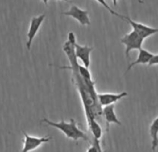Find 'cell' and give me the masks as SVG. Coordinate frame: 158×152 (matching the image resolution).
I'll list each match as a JSON object with an SVG mask.
<instances>
[{"label":"cell","mask_w":158,"mask_h":152,"mask_svg":"<svg viewBox=\"0 0 158 152\" xmlns=\"http://www.w3.org/2000/svg\"><path fill=\"white\" fill-rule=\"evenodd\" d=\"M61 1H64V2H70L69 0H61Z\"/></svg>","instance_id":"obj_18"},{"label":"cell","mask_w":158,"mask_h":152,"mask_svg":"<svg viewBox=\"0 0 158 152\" xmlns=\"http://www.w3.org/2000/svg\"><path fill=\"white\" fill-rule=\"evenodd\" d=\"M124 21L127 22L133 28V30L135 32H137L143 39H145L146 37H150V36H152L156 33H158V29L157 28H152V27H150V26H147L145 24H139V23H137V22H134L133 20H131L128 16H124L123 18Z\"/></svg>","instance_id":"obj_5"},{"label":"cell","mask_w":158,"mask_h":152,"mask_svg":"<svg viewBox=\"0 0 158 152\" xmlns=\"http://www.w3.org/2000/svg\"><path fill=\"white\" fill-rule=\"evenodd\" d=\"M96 1H97L98 3H100L101 5H102V6H103V7H104V8H105V9H106V10H107L109 12H111L113 15H115V16H117L118 18H120V19H122V20H123V18H124V15H120V14H118L117 12H115L114 10H112V9L109 7V5L107 4V2L105 1V0H96Z\"/></svg>","instance_id":"obj_13"},{"label":"cell","mask_w":158,"mask_h":152,"mask_svg":"<svg viewBox=\"0 0 158 152\" xmlns=\"http://www.w3.org/2000/svg\"><path fill=\"white\" fill-rule=\"evenodd\" d=\"M23 135H24L23 147L21 152H31L33 150L37 149L43 144L48 143L51 140L50 136L36 137V136H32V135L26 133L25 132H23Z\"/></svg>","instance_id":"obj_3"},{"label":"cell","mask_w":158,"mask_h":152,"mask_svg":"<svg viewBox=\"0 0 158 152\" xmlns=\"http://www.w3.org/2000/svg\"><path fill=\"white\" fill-rule=\"evenodd\" d=\"M150 135L152 137V149L155 150L158 146V117L152 122L150 126Z\"/></svg>","instance_id":"obj_11"},{"label":"cell","mask_w":158,"mask_h":152,"mask_svg":"<svg viewBox=\"0 0 158 152\" xmlns=\"http://www.w3.org/2000/svg\"><path fill=\"white\" fill-rule=\"evenodd\" d=\"M93 48L89 46H81L79 44L74 45V50H75V56L77 59L80 60L84 66L89 67L90 65V52L92 51Z\"/></svg>","instance_id":"obj_7"},{"label":"cell","mask_w":158,"mask_h":152,"mask_svg":"<svg viewBox=\"0 0 158 152\" xmlns=\"http://www.w3.org/2000/svg\"><path fill=\"white\" fill-rule=\"evenodd\" d=\"M113 4H114V6H116V5H117V0H113Z\"/></svg>","instance_id":"obj_17"},{"label":"cell","mask_w":158,"mask_h":152,"mask_svg":"<svg viewBox=\"0 0 158 152\" xmlns=\"http://www.w3.org/2000/svg\"><path fill=\"white\" fill-rule=\"evenodd\" d=\"M89 121V127L92 132V135L94 136V139H98L100 140L102 135V127L100 126V124L94 119V118H89L88 119Z\"/></svg>","instance_id":"obj_12"},{"label":"cell","mask_w":158,"mask_h":152,"mask_svg":"<svg viewBox=\"0 0 158 152\" xmlns=\"http://www.w3.org/2000/svg\"><path fill=\"white\" fill-rule=\"evenodd\" d=\"M155 64H158V54H155L152 59L151 60V62L148 63L149 66H152V65H155Z\"/></svg>","instance_id":"obj_15"},{"label":"cell","mask_w":158,"mask_h":152,"mask_svg":"<svg viewBox=\"0 0 158 152\" xmlns=\"http://www.w3.org/2000/svg\"><path fill=\"white\" fill-rule=\"evenodd\" d=\"M40 122L46 123L49 126L57 128L61 132H63L67 138L73 139L74 141H77L78 139H84L86 141H89L88 135L77 127L75 120L73 119H70V122H66L64 120H60V122H53L48 119H41Z\"/></svg>","instance_id":"obj_1"},{"label":"cell","mask_w":158,"mask_h":152,"mask_svg":"<svg viewBox=\"0 0 158 152\" xmlns=\"http://www.w3.org/2000/svg\"><path fill=\"white\" fill-rule=\"evenodd\" d=\"M143 38L134 30H132L130 33L125 35L121 38V43H123L126 46V56L127 58H129V52L132 50H140L143 43Z\"/></svg>","instance_id":"obj_2"},{"label":"cell","mask_w":158,"mask_h":152,"mask_svg":"<svg viewBox=\"0 0 158 152\" xmlns=\"http://www.w3.org/2000/svg\"><path fill=\"white\" fill-rule=\"evenodd\" d=\"M68 41H69L70 43L73 44V45H75V44H76V40H75V35H74L73 32H70V33L68 34Z\"/></svg>","instance_id":"obj_14"},{"label":"cell","mask_w":158,"mask_h":152,"mask_svg":"<svg viewBox=\"0 0 158 152\" xmlns=\"http://www.w3.org/2000/svg\"><path fill=\"white\" fill-rule=\"evenodd\" d=\"M102 113L104 116V119L107 122V130H108V126L110 123H115L117 125H121V121L117 119V116L114 112V105H110L107 106H104V108L102 109Z\"/></svg>","instance_id":"obj_10"},{"label":"cell","mask_w":158,"mask_h":152,"mask_svg":"<svg viewBox=\"0 0 158 152\" xmlns=\"http://www.w3.org/2000/svg\"><path fill=\"white\" fill-rule=\"evenodd\" d=\"M153 56H154V54H152L150 51H148V50H146L141 48L140 50H139V55H138L137 60L134 61L133 63H131L128 65V67L127 69V72H128L133 66H135L137 64H140V63L141 64H146V63H149Z\"/></svg>","instance_id":"obj_9"},{"label":"cell","mask_w":158,"mask_h":152,"mask_svg":"<svg viewBox=\"0 0 158 152\" xmlns=\"http://www.w3.org/2000/svg\"><path fill=\"white\" fill-rule=\"evenodd\" d=\"M63 14L75 19L76 21L79 22V24H82V25H89L90 24V20L89 17V11L79 9L77 6H74V5L72 6L70 8V10L68 11H65Z\"/></svg>","instance_id":"obj_6"},{"label":"cell","mask_w":158,"mask_h":152,"mask_svg":"<svg viewBox=\"0 0 158 152\" xmlns=\"http://www.w3.org/2000/svg\"><path fill=\"white\" fill-rule=\"evenodd\" d=\"M41 1H42L45 5H48V0H41Z\"/></svg>","instance_id":"obj_16"},{"label":"cell","mask_w":158,"mask_h":152,"mask_svg":"<svg viewBox=\"0 0 158 152\" xmlns=\"http://www.w3.org/2000/svg\"><path fill=\"white\" fill-rule=\"evenodd\" d=\"M100 152H102V148L100 147Z\"/></svg>","instance_id":"obj_19"},{"label":"cell","mask_w":158,"mask_h":152,"mask_svg":"<svg viewBox=\"0 0 158 152\" xmlns=\"http://www.w3.org/2000/svg\"><path fill=\"white\" fill-rule=\"evenodd\" d=\"M126 96H127V93L126 92H123L121 93H99L97 97L102 106H107L110 105H114Z\"/></svg>","instance_id":"obj_8"},{"label":"cell","mask_w":158,"mask_h":152,"mask_svg":"<svg viewBox=\"0 0 158 152\" xmlns=\"http://www.w3.org/2000/svg\"><path fill=\"white\" fill-rule=\"evenodd\" d=\"M46 18L45 14H41L38 16H35L31 19L30 21V25H29V29L27 32V42H26V48L28 50H31V46L33 43V40L35 39V36L37 35L44 20Z\"/></svg>","instance_id":"obj_4"}]
</instances>
